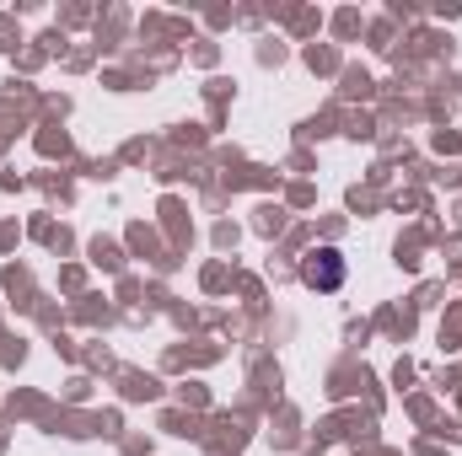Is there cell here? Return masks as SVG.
I'll use <instances>...</instances> for the list:
<instances>
[{"label":"cell","instance_id":"cell-1","mask_svg":"<svg viewBox=\"0 0 462 456\" xmlns=\"http://www.w3.org/2000/svg\"><path fill=\"white\" fill-rule=\"evenodd\" d=\"M307 279H312L318 290H334V285L345 279V263H339V252H334V247L312 252V263H307Z\"/></svg>","mask_w":462,"mask_h":456}]
</instances>
